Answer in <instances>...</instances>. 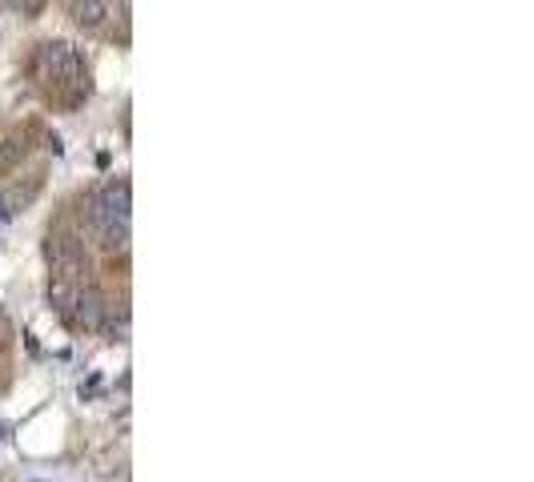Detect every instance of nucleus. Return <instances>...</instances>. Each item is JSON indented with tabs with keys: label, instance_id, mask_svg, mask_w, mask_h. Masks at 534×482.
I'll return each mask as SVG.
<instances>
[{
	"label": "nucleus",
	"instance_id": "f257e3e1",
	"mask_svg": "<svg viewBox=\"0 0 534 482\" xmlns=\"http://www.w3.org/2000/svg\"><path fill=\"white\" fill-rule=\"evenodd\" d=\"M129 225H133V185L129 181H105L81 197L77 229L101 254H109V258L129 254Z\"/></svg>",
	"mask_w": 534,
	"mask_h": 482
},
{
	"label": "nucleus",
	"instance_id": "f03ea898",
	"mask_svg": "<svg viewBox=\"0 0 534 482\" xmlns=\"http://www.w3.org/2000/svg\"><path fill=\"white\" fill-rule=\"evenodd\" d=\"M29 77L37 89L49 93V101L77 109L81 101H89V61L73 41L49 37L29 53Z\"/></svg>",
	"mask_w": 534,
	"mask_h": 482
},
{
	"label": "nucleus",
	"instance_id": "7ed1b4c3",
	"mask_svg": "<svg viewBox=\"0 0 534 482\" xmlns=\"http://www.w3.org/2000/svg\"><path fill=\"white\" fill-rule=\"evenodd\" d=\"M45 262H49V278H61V282H73V286H85L93 282V246L89 237L69 221V217H57L45 233Z\"/></svg>",
	"mask_w": 534,
	"mask_h": 482
},
{
	"label": "nucleus",
	"instance_id": "20e7f679",
	"mask_svg": "<svg viewBox=\"0 0 534 482\" xmlns=\"http://www.w3.org/2000/svg\"><path fill=\"white\" fill-rule=\"evenodd\" d=\"M105 314H109V294H105V290L97 286V278H93V282H85V286L77 290V302H73L69 326H73L77 334H101Z\"/></svg>",
	"mask_w": 534,
	"mask_h": 482
},
{
	"label": "nucleus",
	"instance_id": "39448f33",
	"mask_svg": "<svg viewBox=\"0 0 534 482\" xmlns=\"http://www.w3.org/2000/svg\"><path fill=\"white\" fill-rule=\"evenodd\" d=\"M65 17L77 33L85 37H101L113 21V5L109 0H65Z\"/></svg>",
	"mask_w": 534,
	"mask_h": 482
},
{
	"label": "nucleus",
	"instance_id": "423d86ee",
	"mask_svg": "<svg viewBox=\"0 0 534 482\" xmlns=\"http://www.w3.org/2000/svg\"><path fill=\"white\" fill-rule=\"evenodd\" d=\"M29 161V137L17 129V133H5L0 137V181L21 173V165Z\"/></svg>",
	"mask_w": 534,
	"mask_h": 482
},
{
	"label": "nucleus",
	"instance_id": "0eeeda50",
	"mask_svg": "<svg viewBox=\"0 0 534 482\" xmlns=\"http://www.w3.org/2000/svg\"><path fill=\"white\" fill-rule=\"evenodd\" d=\"M77 290L81 286H73V282H61V278H49V306L69 322V314H73V302H77Z\"/></svg>",
	"mask_w": 534,
	"mask_h": 482
},
{
	"label": "nucleus",
	"instance_id": "6e6552de",
	"mask_svg": "<svg viewBox=\"0 0 534 482\" xmlns=\"http://www.w3.org/2000/svg\"><path fill=\"white\" fill-rule=\"evenodd\" d=\"M9 217H17V197H13L9 181H0V225H5Z\"/></svg>",
	"mask_w": 534,
	"mask_h": 482
},
{
	"label": "nucleus",
	"instance_id": "1a4fd4ad",
	"mask_svg": "<svg viewBox=\"0 0 534 482\" xmlns=\"http://www.w3.org/2000/svg\"><path fill=\"white\" fill-rule=\"evenodd\" d=\"M17 9H21V17H41L45 0H17Z\"/></svg>",
	"mask_w": 534,
	"mask_h": 482
}]
</instances>
